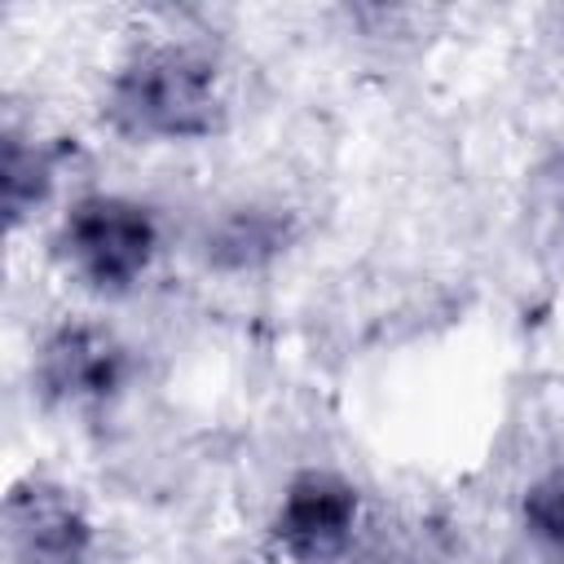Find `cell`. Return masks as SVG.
<instances>
[{
	"label": "cell",
	"instance_id": "1",
	"mask_svg": "<svg viewBox=\"0 0 564 564\" xmlns=\"http://www.w3.org/2000/svg\"><path fill=\"white\" fill-rule=\"evenodd\" d=\"M93 110L106 137L137 150L216 141L234 119V88L212 44L194 35H137L101 70Z\"/></svg>",
	"mask_w": 564,
	"mask_h": 564
},
{
	"label": "cell",
	"instance_id": "2",
	"mask_svg": "<svg viewBox=\"0 0 564 564\" xmlns=\"http://www.w3.org/2000/svg\"><path fill=\"white\" fill-rule=\"evenodd\" d=\"M167 251L159 207L119 185L70 189L44 225V256L62 282L88 300L137 295Z\"/></svg>",
	"mask_w": 564,
	"mask_h": 564
},
{
	"label": "cell",
	"instance_id": "3",
	"mask_svg": "<svg viewBox=\"0 0 564 564\" xmlns=\"http://www.w3.org/2000/svg\"><path fill=\"white\" fill-rule=\"evenodd\" d=\"M370 520L366 489L335 463L291 467L269 502L264 542L286 564H344Z\"/></svg>",
	"mask_w": 564,
	"mask_h": 564
},
{
	"label": "cell",
	"instance_id": "4",
	"mask_svg": "<svg viewBox=\"0 0 564 564\" xmlns=\"http://www.w3.org/2000/svg\"><path fill=\"white\" fill-rule=\"evenodd\" d=\"M31 392L44 410L57 414H93L115 405L132 383V348L115 326L93 313H66L31 339L26 361Z\"/></svg>",
	"mask_w": 564,
	"mask_h": 564
},
{
	"label": "cell",
	"instance_id": "5",
	"mask_svg": "<svg viewBox=\"0 0 564 564\" xmlns=\"http://www.w3.org/2000/svg\"><path fill=\"white\" fill-rule=\"evenodd\" d=\"M4 546L13 564H93L101 524L75 485L26 471L4 494Z\"/></svg>",
	"mask_w": 564,
	"mask_h": 564
},
{
	"label": "cell",
	"instance_id": "6",
	"mask_svg": "<svg viewBox=\"0 0 564 564\" xmlns=\"http://www.w3.org/2000/svg\"><path fill=\"white\" fill-rule=\"evenodd\" d=\"M300 234L304 220L282 194H242L207 216L198 256L216 278H260L300 242Z\"/></svg>",
	"mask_w": 564,
	"mask_h": 564
},
{
	"label": "cell",
	"instance_id": "7",
	"mask_svg": "<svg viewBox=\"0 0 564 564\" xmlns=\"http://www.w3.org/2000/svg\"><path fill=\"white\" fill-rule=\"evenodd\" d=\"M66 163H70V150L62 132L35 119L9 115L0 137V207H4L9 234L53 220V212L66 203L62 194Z\"/></svg>",
	"mask_w": 564,
	"mask_h": 564
},
{
	"label": "cell",
	"instance_id": "8",
	"mask_svg": "<svg viewBox=\"0 0 564 564\" xmlns=\"http://www.w3.org/2000/svg\"><path fill=\"white\" fill-rule=\"evenodd\" d=\"M516 524L533 551L564 564V454L546 458L516 494Z\"/></svg>",
	"mask_w": 564,
	"mask_h": 564
}]
</instances>
